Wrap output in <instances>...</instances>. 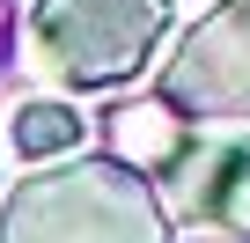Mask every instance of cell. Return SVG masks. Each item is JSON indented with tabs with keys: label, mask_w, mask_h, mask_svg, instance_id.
<instances>
[{
	"label": "cell",
	"mask_w": 250,
	"mask_h": 243,
	"mask_svg": "<svg viewBox=\"0 0 250 243\" xmlns=\"http://www.w3.org/2000/svg\"><path fill=\"white\" fill-rule=\"evenodd\" d=\"M0 243H169V206L118 155L44 162L8 192Z\"/></svg>",
	"instance_id": "cell-1"
},
{
	"label": "cell",
	"mask_w": 250,
	"mask_h": 243,
	"mask_svg": "<svg viewBox=\"0 0 250 243\" xmlns=\"http://www.w3.org/2000/svg\"><path fill=\"white\" fill-rule=\"evenodd\" d=\"M30 66L59 88H118L169 37V0H37Z\"/></svg>",
	"instance_id": "cell-2"
},
{
	"label": "cell",
	"mask_w": 250,
	"mask_h": 243,
	"mask_svg": "<svg viewBox=\"0 0 250 243\" xmlns=\"http://www.w3.org/2000/svg\"><path fill=\"white\" fill-rule=\"evenodd\" d=\"M155 96L177 103L191 126H250V0H221L184 30V44L162 59Z\"/></svg>",
	"instance_id": "cell-3"
},
{
	"label": "cell",
	"mask_w": 250,
	"mask_h": 243,
	"mask_svg": "<svg viewBox=\"0 0 250 243\" xmlns=\"http://www.w3.org/2000/svg\"><path fill=\"white\" fill-rule=\"evenodd\" d=\"M169 192V221H199V228H221V236H250V140L243 133H199L177 148V162L162 170Z\"/></svg>",
	"instance_id": "cell-4"
},
{
	"label": "cell",
	"mask_w": 250,
	"mask_h": 243,
	"mask_svg": "<svg viewBox=\"0 0 250 243\" xmlns=\"http://www.w3.org/2000/svg\"><path fill=\"white\" fill-rule=\"evenodd\" d=\"M103 140H110L118 162H133V170H169L177 148L191 140V118L177 103H162V96H140V103H118L103 118Z\"/></svg>",
	"instance_id": "cell-5"
},
{
	"label": "cell",
	"mask_w": 250,
	"mask_h": 243,
	"mask_svg": "<svg viewBox=\"0 0 250 243\" xmlns=\"http://www.w3.org/2000/svg\"><path fill=\"white\" fill-rule=\"evenodd\" d=\"M15 148H22V162L74 155L81 148V110L74 103H22L15 110Z\"/></svg>",
	"instance_id": "cell-6"
}]
</instances>
